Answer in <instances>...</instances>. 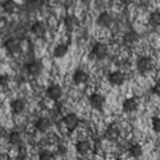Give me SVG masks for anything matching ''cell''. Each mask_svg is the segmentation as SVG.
<instances>
[{
    "instance_id": "1",
    "label": "cell",
    "mask_w": 160,
    "mask_h": 160,
    "mask_svg": "<svg viewBox=\"0 0 160 160\" xmlns=\"http://www.w3.org/2000/svg\"><path fill=\"white\" fill-rule=\"evenodd\" d=\"M152 59L150 57H140L136 62V67H137V71L141 73V74H145V73H149L151 69H152Z\"/></svg>"
},
{
    "instance_id": "2",
    "label": "cell",
    "mask_w": 160,
    "mask_h": 160,
    "mask_svg": "<svg viewBox=\"0 0 160 160\" xmlns=\"http://www.w3.org/2000/svg\"><path fill=\"white\" fill-rule=\"evenodd\" d=\"M92 55H94L96 59L102 60L108 57V46L104 42H96L94 46H92Z\"/></svg>"
},
{
    "instance_id": "3",
    "label": "cell",
    "mask_w": 160,
    "mask_h": 160,
    "mask_svg": "<svg viewBox=\"0 0 160 160\" xmlns=\"http://www.w3.org/2000/svg\"><path fill=\"white\" fill-rule=\"evenodd\" d=\"M88 104L92 109L95 110H101L105 105V98L100 94H91L88 98Z\"/></svg>"
},
{
    "instance_id": "4",
    "label": "cell",
    "mask_w": 160,
    "mask_h": 160,
    "mask_svg": "<svg viewBox=\"0 0 160 160\" xmlns=\"http://www.w3.org/2000/svg\"><path fill=\"white\" fill-rule=\"evenodd\" d=\"M42 68H44V65H42L41 60H38V59L31 60L27 64V72L32 77H38L40 74H41V72H42Z\"/></svg>"
},
{
    "instance_id": "5",
    "label": "cell",
    "mask_w": 160,
    "mask_h": 160,
    "mask_svg": "<svg viewBox=\"0 0 160 160\" xmlns=\"http://www.w3.org/2000/svg\"><path fill=\"white\" fill-rule=\"evenodd\" d=\"M108 81L113 86H122L126 82V74L123 72H121V71L110 72L109 76H108Z\"/></svg>"
},
{
    "instance_id": "6",
    "label": "cell",
    "mask_w": 160,
    "mask_h": 160,
    "mask_svg": "<svg viewBox=\"0 0 160 160\" xmlns=\"http://www.w3.org/2000/svg\"><path fill=\"white\" fill-rule=\"evenodd\" d=\"M63 123L69 131H74L79 124V119L74 113H69L63 118Z\"/></svg>"
},
{
    "instance_id": "7",
    "label": "cell",
    "mask_w": 160,
    "mask_h": 160,
    "mask_svg": "<svg viewBox=\"0 0 160 160\" xmlns=\"http://www.w3.org/2000/svg\"><path fill=\"white\" fill-rule=\"evenodd\" d=\"M96 23L102 28H109L113 24V16L108 12H102L99 14V17L96 19Z\"/></svg>"
},
{
    "instance_id": "8",
    "label": "cell",
    "mask_w": 160,
    "mask_h": 160,
    "mask_svg": "<svg viewBox=\"0 0 160 160\" xmlns=\"http://www.w3.org/2000/svg\"><path fill=\"white\" fill-rule=\"evenodd\" d=\"M62 94H63L62 87L58 85H51L46 88V96L52 101H58L62 98Z\"/></svg>"
},
{
    "instance_id": "9",
    "label": "cell",
    "mask_w": 160,
    "mask_h": 160,
    "mask_svg": "<svg viewBox=\"0 0 160 160\" xmlns=\"http://www.w3.org/2000/svg\"><path fill=\"white\" fill-rule=\"evenodd\" d=\"M4 46L10 54H16V52L21 51V42L18 38H14V37L7 38V41L4 42Z\"/></svg>"
},
{
    "instance_id": "10",
    "label": "cell",
    "mask_w": 160,
    "mask_h": 160,
    "mask_svg": "<svg viewBox=\"0 0 160 160\" xmlns=\"http://www.w3.org/2000/svg\"><path fill=\"white\" fill-rule=\"evenodd\" d=\"M140 41V35L136 31H128L123 35V44L127 46H133Z\"/></svg>"
},
{
    "instance_id": "11",
    "label": "cell",
    "mask_w": 160,
    "mask_h": 160,
    "mask_svg": "<svg viewBox=\"0 0 160 160\" xmlns=\"http://www.w3.org/2000/svg\"><path fill=\"white\" fill-rule=\"evenodd\" d=\"M122 109L126 113H133L138 109V100L136 98H128L123 101L122 104Z\"/></svg>"
},
{
    "instance_id": "12",
    "label": "cell",
    "mask_w": 160,
    "mask_h": 160,
    "mask_svg": "<svg viewBox=\"0 0 160 160\" xmlns=\"http://www.w3.org/2000/svg\"><path fill=\"white\" fill-rule=\"evenodd\" d=\"M72 79H73V83H74V85H82V83L87 82L88 74H87V72H85L83 69L78 68V69H76V71L73 72Z\"/></svg>"
},
{
    "instance_id": "13",
    "label": "cell",
    "mask_w": 160,
    "mask_h": 160,
    "mask_svg": "<svg viewBox=\"0 0 160 160\" xmlns=\"http://www.w3.org/2000/svg\"><path fill=\"white\" fill-rule=\"evenodd\" d=\"M119 136H121V131H119V128L115 124H110L105 129V137L109 141H115L119 138Z\"/></svg>"
},
{
    "instance_id": "14",
    "label": "cell",
    "mask_w": 160,
    "mask_h": 160,
    "mask_svg": "<svg viewBox=\"0 0 160 160\" xmlns=\"http://www.w3.org/2000/svg\"><path fill=\"white\" fill-rule=\"evenodd\" d=\"M50 126H51L50 119H49V118H45V117L38 118L37 121H36V123H35L36 129H37L38 132H41V133L48 132V131H49V128H50Z\"/></svg>"
},
{
    "instance_id": "15",
    "label": "cell",
    "mask_w": 160,
    "mask_h": 160,
    "mask_svg": "<svg viewBox=\"0 0 160 160\" xmlns=\"http://www.w3.org/2000/svg\"><path fill=\"white\" fill-rule=\"evenodd\" d=\"M31 31H32V33H33L35 36L42 37V36H45V33H46V26H45L44 22L37 21V22H35V23L32 24Z\"/></svg>"
},
{
    "instance_id": "16",
    "label": "cell",
    "mask_w": 160,
    "mask_h": 160,
    "mask_svg": "<svg viewBox=\"0 0 160 160\" xmlns=\"http://www.w3.org/2000/svg\"><path fill=\"white\" fill-rule=\"evenodd\" d=\"M91 150V142L87 140H81L76 143V151L79 155H86Z\"/></svg>"
},
{
    "instance_id": "17",
    "label": "cell",
    "mask_w": 160,
    "mask_h": 160,
    "mask_svg": "<svg viewBox=\"0 0 160 160\" xmlns=\"http://www.w3.org/2000/svg\"><path fill=\"white\" fill-rule=\"evenodd\" d=\"M10 108H12V112L14 114H21L26 109V102L22 99H16V100L12 101Z\"/></svg>"
},
{
    "instance_id": "18",
    "label": "cell",
    "mask_w": 160,
    "mask_h": 160,
    "mask_svg": "<svg viewBox=\"0 0 160 160\" xmlns=\"http://www.w3.org/2000/svg\"><path fill=\"white\" fill-rule=\"evenodd\" d=\"M64 26H65L67 30L73 31V30L77 27V26H78V19H77L74 16L69 14V16H67V17L64 18Z\"/></svg>"
},
{
    "instance_id": "19",
    "label": "cell",
    "mask_w": 160,
    "mask_h": 160,
    "mask_svg": "<svg viewBox=\"0 0 160 160\" xmlns=\"http://www.w3.org/2000/svg\"><path fill=\"white\" fill-rule=\"evenodd\" d=\"M128 154L131 158H140L142 155V146L140 143H132L128 149Z\"/></svg>"
},
{
    "instance_id": "20",
    "label": "cell",
    "mask_w": 160,
    "mask_h": 160,
    "mask_svg": "<svg viewBox=\"0 0 160 160\" xmlns=\"http://www.w3.org/2000/svg\"><path fill=\"white\" fill-rule=\"evenodd\" d=\"M2 7H3V10L8 13V14H12V13H14L17 10V3L14 0H5Z\"/></svg>"
},
{
    "instance_id": "21",
    "label": "cell",
    "mask_w": 160,
    "mask_h": 160,
    "mask_svg": "<svg viewBox=\"0 0 160 160\" xmlns=\"http://www.w3.org/2000/svg\"><path fill=\"white\" fill-rule=\"evenodd\" d=\"M68 52V46L65 44H59L54 48V57L55 58H63Z\"/></svg>"
},
{
    "instance_id": "22",
    "label": "cell",
    "mask_w": 160,
    "mask_h": 160,
    "mask_svg": "<svg viewBox=\"0 0 160 160\" xmlns=\"http://www.w3.org/2000/svg\"><path fill=\"white\" fill-rule=\"evenodd\" d=\"M149 24L151 27H159L160 26V12L155 10L152 13H150L149 16Z\"/></svg>"
},
{
    "instance_id": "23",
    "label": "cell",
    "mask_w": 160,
    "mask_h": 160,
    "mask_svg": "<svg viewBox=\"0 0 160 160\" xmlns=\"http://www.w3.org/2000/svg\"><path fill=\"white\" fill-rule=\"evenodd\" d=\"M8 140H9V143L13 145V146H18V145L22 143V136H21V133L17 132V131L12 132L9 135V137H8Z\"/></svg>"
},
{
    "instance_id": "24",
    "label": "cell",
    "mask_w": 160,
    "mask_h": 160,
    "mask_svg": "<svg viewBox=\"0 0 160 160\" xmlns=\"http://www.w3.org/2000/svg\"><path fill=\"white\" fill-rule=\"evenodd\" d=\"M38 160H52V152L49 150H42L38 154Z\"/></svg>"
},
{
    "instance_id": "25",
    "label": "cell",
    "mask_w": 160,
    "mask_h": 160,
    "mask_svg": "<svg viewBox=\"0 0 160 160\" xmlns=\"http://www.w3.org/2000/svg\"><path fill=\"white\" fill-rule=\"evenodd\" d=\"M151 127H152L154 132H156V133H160V118H158V117H154V118L151 119Z\"/></svg>"
},
{
    "instance_id": "26",
    "label": "cell",
    "mask_w": 160,
    "mask_h": 160,
    "mask_svg": "<svg viewBox=\"0 0 160 160\" xmlns=\"http://www.w3.org/2000/svg\"><path fill=\"white\" fill-rule=\"evenodd\" d=\"M9 82V77L7 74H0V87H5Z\"/></svg>"
},
{
    "instance_id": "27",
    "label": "cell",
    "mask_w": 160,
    "mask_h": 160,
    "mask_svg": "<svg viewBox=\"0 0 160 160\" xmlns=\"http://www.w3.org/2000/svg\"><path fill=\"white\" fill-rule=\"evenodd\" d=\"M151 92L156 96H160V82H156L152 87H151Z\"/></svg>"
},
{
    "instance_id": "28",
    "label": "cell",
    "mask_w": 160,
    "mask_h": 160,
    "mask_svg": "<svg viewBox=\"0 0 160 160\" xmlns=\"http://www.w3.org/2000/svg\"><path fill=\"white\" fill-rule=\"evenodd\" d=\"M76 2H77V0H63V4H64V7H65L67 9H71V8L74 7Z\"/></svg>"
},
{
    "instance_id": "29",
    "label": "cell",
    "mask_w": 160,
    "mask_h": 160,
    "mask_svg": "<svg viewBox=\"0 0 160 160\" xmlns=\"http://www.w3.org/2000/svg\"><path fill=\"white\" fill-rule=\"evenodd\" d=\"M58 152H59L60 155H65V152H67V149L64 148V146H59V149H58Z\"/></svg>"
},
{
    "instance_id": "30",
    "label": "cell",
    "mask_w": 160,
    "mask_h": 160,
    "mask_svg": "<svg viewBox=\"0 0 160 160\" xmlns=\"http://www.w3.org/2000/svg\"><path fill=\"white\" fill-rule=\"evenodd\" d=\"M121 2H122L124 5H129V4L133 3V0H121Z\"/></svg>"
},
{
    "instance_id": "31",
    "label": "cell",
    "mask_w": 160,
    "mask_h": 160,
    "mask_svg": "<svg viewBox=\"0 0 160 160\" xmlns=\"http://www.w3.org/2000/svg\"><path fill=\"white\" fill-rule=\"evenodd\" d=\"M82 4H88V3H91V0H79Z\"/></svg>"
}]
</instances>
